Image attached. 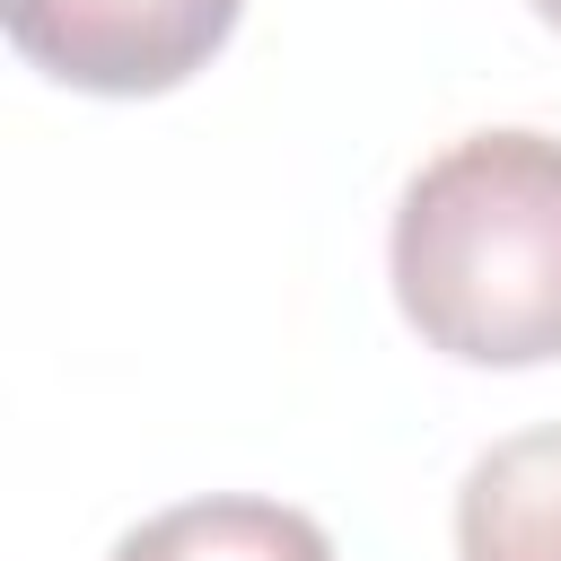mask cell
<instances>
[{
    "label": "cell",
    "instance_id": "277c9868",
    "mask_svg": "<svg viewBox=\"0 0 561 561\" xmlns=\"http://www.w3.org/2000/svg\"><path fill=\"white\" fill-rule=\"evenodd\" d=\"M105 561H333V535L307 508L219 491V500H175L140 517Z\"/></svg>",
    "mask_w": 561,
    "mask_h": 561
},
{
    "label": "cell",
    "instance_id": "6da1fadb",
    "mask_svg": "<svg viewBox=\"0 0 561 561\" xmlns=\"http://www.w3.org/2000/svg\"><path fill=\"white\" fill-rule=\"evenodd\" d=\"M394 307L465 368L561 359V140L465 131L394 202Z\"/></svg>",
    "mask_w": 561,
    "mask_h": 561
},
{
    "label": "cell",
    "instance_id": "5b68a950",
    "mask_svg": "<svg viewBox=\"0 0 561 561\" xmlns=\"http://www.w3.org/2000/svg\"><path fill=\"white\" fill-rule=\"evenodd\" d=\"M535 18H543V26H561V0H535Z\"/></svg>",
    "mask_w": 561,
    "mask_h": 561
},
{
    "label": "cell",
    "instance_id": "3957f363",
    "mask_svg": "<svg viewBox=\"0 0 561 561\" xmlns=\"http://www.w3.org/2000/svg\"><path fill=\"white\" fill-rule=\"evenodd\" d=\"M456 552L465 561H561V421L517 430L473 456L456 491Z\"/></svg>",
    "mask_w": 561,
    "mask_h": 561
},
{
    "label": "cell",
    "instance_id": "7a4b0ae2",
    "mask_svg": "<svg viewBox=\"0 0 561 561\" xmlns=\"http://www.w3.org/2000/svg\"><path fill=\"white\" fill-rule=\"evenodd\" d=\"M245 0H0L9 44L88 96H167L228 35Z\"/></svg>",
    "mask_w": 561,
    "mask_h": 561
}]
</instances>
